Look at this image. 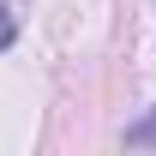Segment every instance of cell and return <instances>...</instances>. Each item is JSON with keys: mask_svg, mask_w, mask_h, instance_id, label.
<instances>
[{"mask_svg": "<svg viewBox=\"0 0 156 156\" xmlns=\"http://www.w3.org/2000/svg\"><path fill=\"white\" fill-rule=\"evenodd\" d=\"M6 42H12V12L0 6V48H6Z\"/></svg>", "mask_w": 156, "mask_h": 156, "instance_id": "cell-2", "label": "cell"}, {"mask_svg": "<svg viewBox=\"0 0 156 156\" xmlns=\"http://www.w3.org/2000/svg\"><path fill=\"white\" fill-rule=\"evenodd\" d=\"M126 138H132V144H144V138H156V108H150V114H144V120H138V126H132V132H126Z\"/></svg>", "mask_w": 156, "mask_h": 156, "instance_id": "cell-1", "label": "cell"}]
</instances>
